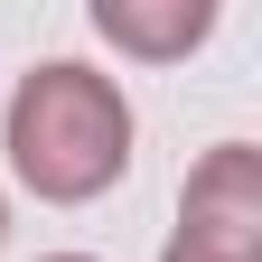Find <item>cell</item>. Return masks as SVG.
I'll list each match as a JSON object with an SVG mask.
<instances>
[{
    "instance_id": "3",
    "label": "cell",
    "mask_w": 262,
    "mask_h": 262,
    "mask_svg": "<svg viewBox=\"0 0 262 262\" xmlns=\"http://www.w3.org/2000/svg\"><path fill=\"white\" fill-rule=\"evenodd\" d=\"M94 28H103L122 56L169 66V56H187L215 28V0H94Z\"/></svg>"
},
{
    "instance_id": "2",
    "label": "cell",
    "mask_w": 262,
    "mask_h": 262,
    "mask_svg": "<svg viewBox=\"0 0 262 262\" xmlns=\"http://www.w3.org/2000/svg\"><path fill=\"white\" fill-rule=\"evenodd\" d=\"M159 262H262V150L215 141L178 187V234Z\"/></svg>"
},
{
    "instance_id": "4",
    "label": "cell",
    "mask_w": 262,
    "mask_h": 262,
    "mask_svg": "<svg viewBox=\"0 0 262 262\" xmlns=\"http://www.w3.org/2000/svg\"><path fill=\"white\" fill-rule=\"evenodd\" d=\"M47 262H94V253H47Z\"/></svg>"
},
{
    "instance_id": "5",
    "label": "cell",
    "mask_w": 262,
    "mask_h": 262,
    "mask_svg": "<svg viewBox=\"0 0 262 262\" xmlns=\"http://www.w3.org/2000/svg\"><path fill=\"white\" fill-rule=\"evenodd\" d=\"M0 234H10V196H0Z\"/></svg>"
},
{
    "instance_id": "1",
    "label": "cell",
    "mask_w": 262,
    "mask_h": 262,
    "mask_svg": "<svg viewBox=\"0 0 262 262\" xmlns=\"http://www.w3.org/2000/svg\"><path fill=\"white\" fill-rule=\"evenodd\" d=\"M10 169L47 206H84L131 169V103L113 75H94L75 56L28 66L10 94Z\"/></svg>"
}]
</instances>
